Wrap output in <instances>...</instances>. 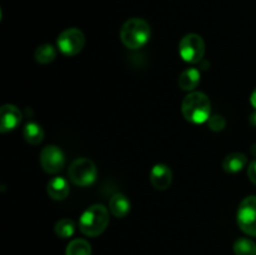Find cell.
Here are the masks:
<instances>
[{
    "label": "cell",
    "instance_id": "obj_1",
    "mask_svg": "<svg viewBox=\"0 0 256 255\" xmlns=\"http://www.w3.org/2000/svg\"><path fill=\"white\" fill-rule=\"evenodd\" d=\"M182 116L192 124H204L212 116V102L206 94L192 92L182 102Z\"/></svg>",
    "mask_w": 256,
    "mask_h": 255
},
{
    "label": "cell",
    "instance_id": "obj_2",
    "mask_svg": "<svg viewBox=\"0 0 256 255\" xmlns=\"http://www.w3.org/2000/svg\"><path fill=\"white\" fill-rule=\"evenodd\" d=\"M109 212L102 204H94L88 208L79 219L80 232L90 238L99 236L109 225Z\"/></svg>",
    "mask_w": 256,
    "mask_h": 255
},
{
    "label": "cell",
    "instance_id": "obj_3",
    "mask_svg": "<svg viewBox=\"0 0 256 255\" xmlns=\"http://www.w3.org/2000/svg\"><path fill=\"white\" fill-rule=\"evenodd\" d=\"M152 30L149 24L140 18H132L122 24L120 29V40L128 49H140L150 39Z\"/></svg>",
    "mask_w": 256,
    "mask_h": 255
},
{
    "label": "cell",
    "instance_id": "obj_4",
    "mask_svg": "<svg viewBox=\"0 0 256 255\" xmlns=\"http://www.w3.org/2000/svg\"><path fill=\"white\" fill-rule=\"evenodd\" d=\"M70 180L78 186H89L96 180L98 169L94 162L88 158H78L69 168Z\"/></svg>",
    "mask_w": 256,
    "mask_h": 255
},
{
    "label": "cell",
    "instance_id": "obj_5",
    "mask_svg": "<svg viewBox=\"0 0 256 255\" xmlns=\"http://www.w3.org/2000/svg\"><path fill=\"white\" fill-rule=\"evenodd\" d=\"M179 54L184 62L190 64L202 62L205 54V42L202 38L194 32L182 36L179 42Z\"/></svg>",
    "mask_w": 256,
    "mask_h": 255
},
{
    "label": "cell",
    "instance_id": "obj_6",
    "mask_svg": "<svg viewBox=\"0 0 256 255\" xmlns=\"http://www.w3.org/2000/svg\"><path fill=\"white\" fill-rule=\"evenodd\" d=\"M85 45V35L78 28H69L59 34L56 39V46L66 56H74L79 54Z\"/></svg>",
    "mask_w": 256,
    "mask_h": 255
},
{
    "label": "cell",
    "instance_id": "obj_7",
    "mask_svg": "<svg viewBox=\"0 0 256 255\" xmlns=\"http://www.w3.org/2000/svg\"><path fill=\"white\" fill-rule=\"evenodd\" d=\"M238 225L245 234L256 236V195L246 196L239 205Z\"/></svg>",
    "mask_w": 256,
    "mask_h": 255
},
{
    "label": "cell",
    "instance_id": "obj_8",
    "mask_svg": "<svg viewBox=\"0 0 256 255\" xmlns=\"http://www.w3.org/2000/svg\"><path fill=\"white\" fill-rule=\"evenodd\" d=\"M39 160L42 169L49 174H56L65 165L64 152L56 145H48L42 148Z\"/></svg>",
    "mask_w": 256,
    "mask_h": 255
},
{
    "label": "cell",
    "instance_id": "obj_9",
    "mask_svg": "<svg viewBox=\"0 0 256 255\" xmlns=\"http://www.w3.org/2000/svg\"><path fill=\"white\" fill-rule=\"evenodd\" d=\"M22 112L15 105H2L0 109V132L5 134L16 129L22 122Z\"/></svg>",
    "mask_w": 256,
    "mask_h": 255
},
{
    "label": "cell",
    "instance_id": "obj_10",
    "mask_svg": "<svg viewBox=\"0 0 256 255\" xmlns=\"http://www.w3.org/2000/svg\"><path fill=\"white\" fill-rule=\"evenodd\" d=\"M150 182L156 190H166L172 185V172L168 165L155 164L150 170Z\"/></svg>",
    "mask_w": 256,
    "mask_h": 255
},
{
    "label": "cell",
    "instance_id": "obj_11",
    "mask_svg": "<svg viewBox=\"0 0 256 255\" xmlns=\"http://www.w3.org/2000/svg\"><path fill=\"white\" fill-rule=\"evenodd\" d=\"M46 192L52 200H64L70 192L69 182L62 176H54L48 182Z\"/></svg>",
    "mask_w": 256,
    "mask_h": 255
},
{
    "label": "cell",
    "instance_id": "obj_12",
    "mask_svg": "<svg viewBox=\"0 0 256 255\" xmlns=\"http://www.w3.org/2000/svg\"><path fill=\"white\" fill-rule=\"evenodd\" d=\"M132 202L122 192H116L109 200V210L115 218H125L130 212Z\"/></svg>",
    "mask_w": 256,
    "mask_h": 255
},
{
    "label": "cell",
    "instance_id": "obj_13",
    "mask_svg": "<svg viewBox=\"0 0 256 255\" xmlns=\"http://www.w3.org/2000/svg\"><path fill=\"white\" fill-rule=\"evenodd\" d=\"M200 70L196 68H189V69L184 70V72L180 74L179 76V86L180 89L184 90V92H194L195 88H198V85L200 84Z\"/></svg>",
    "mask_w": 256,
    "mask_h": 255
},
{
    "label": "cell",
    "instance_id": "obj_14",
    "mask_svg": "<svg viewBox=\"0 0 256 255\" xmlns=\"http://www.w3.org/2000/svg\"><path fill=\"white\" fill-rule=\"evenodd\" d=\"M248 164L246 155L242 152H232L226 155L222 162V169L229 174H235V172H242Z\"/></svg>",
    "mask_w": 256,
    "mask_h": 255
},
{
    "label": "cell",
    "instance_id": "obj_15",
    "mask_svg": "<svg viewBox=\"0 0 256 255\" xmlns=\"http://www.w3.org/2000/svg\"><path fill=\"white\" fill-rule=\"evenodd\" d=\"M22 136H24L25 142L29 144L38 145L44 139V130H42V125H39L38 122H29L22 129Z\"/></svg>",
    "mask_w": 256,
    "mask_h": 255
},
{
    "label": "cell",
    "instance_id": "obj_16",
    "mask_svg": "<svg viewBox=\"0 0 256 255\" xmlns=\"http://www.w3.org/2000/svg\"><path fill=\"white\" fill-rule=\"evenodd\" d=\"M56 55H58V52L56 49H55L54 45L42 44L36 48L34 56H35V60H36L39 64H50V62H54Z\"/></svg>",
    "mask_w": 256,
    "mask_h": 255
},
{
    "label": "cell",
    "instance_id": "obj_17",
    "mask_svg": "<svg viewBox=\"0 0 256 255\" xmlns=\"http://www.w3.org/2000/svg\"><path fill=\"white\" fill-rule=\"evenodd\" d=\"M65 255H92V245L85 239H74L68 244Z\"/></svg>",
    "mask_w": 256,
    "mask_h": 255
},
{
    "label": "cell",
    "instance_id": "obj_18",
    "mask_svg": "<svg viewBox=\"0 0 256 255\" xmlns=\"http://www.w3.org/2000/svg\"><path fill=\"white\" fill-rule=\"evenodd\" d=\"M235 255H256V244L252 239L239 238L234 242Z\"/></svg>",
    "mask_w": 256,
    "mask_h": 255
},
{
    "label": "cell",
    "instance_id": "obj_19",
    "mask_svg": "<svg viewBox=\"0 0 256 255\" xmlns=\"http://www.w3.org/2000/svg\"><path fill=\"white\" fill-rule=\"evenodd\" d=\"M55 234L62 239H68V238L72 236L75 232V224L72 219H62L55 224Z\"/></svg>",
    "mask_w": 256,
    "mask_h": 255
},
{
    "label": "cell",
    "instance_id": "obj_20",
    "mask_svg": "<svg viewBox=\"0 0 256 255\" xmlns=\"http://www.w3.org/2000/svg\"><path fill=\"white\" fill-rule=\"evenodd\" d=\"M208 124H209L210 130H212V132H222V130H224L225 125H226V122H225L222 115H212L208 120Z\"/></svg>",
    "mask_w": 256,
    "mask_h": 255
},
{
    "label": "cell",
    "instance_id": "obj_21",
    "mask_svg": "<svg viewBox=\"0 0 256 255\" xmlns=\"http://www.w3.org/2000/svg\"><path fill=\"white\" fill-rule=\"evenodd\" d=\"M248 176H249L250 182L256 185V159L250 162L249 168H248Z\"/></svg>",
    "mask_w": 256,
    "mask_h": 255
},
{
    "label": "cell",
    "instance_id": "obj_22",
    "mask_svg": "<svg viewBox=\"0 0 256 255\" xmlns=\"http://www.w3.org/2000/svg\"><path fill=\"white\" fill-rule=\"evenodd\" d=\"M250 102H252V106L256 109V88L254 89V92H252V95H250Z\"/></svg>",
    "mask_w": 256,
    "mask_h": 255
},
{
    "label": "cell",
    "instance_id": "obj_23",
    "mask_svg": "<svg viewBox=\"0 0 256 255\" xmlns=\"http://www.w3.org/2000/svg\"><path fill=\"white\" fill-rule=\"evenodd\" d=\"M250 124L252 125V126H255L256 128V112H252V115H250Z\"/></svg>",
    "mask_w": 256,
    "mask_h": 255
}]
</instances>
